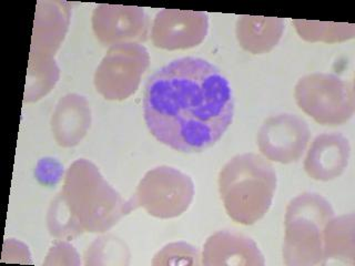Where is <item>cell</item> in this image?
<instances>
[{
  "label": "cell",
  "mask_w": 355,
  "mask_h": 266,
  "mask_svg": "<svg viewBox=\"0 0 355 266\" xmlns=\"http://www.w3.org/2000/svg\"><path fill=\"white\" fill-rule=\"evenodd\" d=\"M144 120L158 141L180 152H202L232 123L234 98L227 78L209 61L177 59L148 79Z\"/></svg>",
  "instance_id": "cell-1"
},
{
  "label": "cell",
  "mask_w": 355,
  "mask_h": 266,
  "mask_svg": "<svg viewBox=\"0 0 355 266\" xmlns=\"http://www.w3.org/2000/svg\"><path fill=\"white\" fill-rule=\"evenodd\" d=\"M61 195L89 233L107 232L138 208L133 197L123 199L86 159H78L67 170Z\"/></svg>",
  "instance_id": "cell-2"
},
{
  "label": "cell",
  "mask_w": 355,
  "mask_h": 266,
  "mask_svg": "<svg viewBox=\"0 0 355 266\" xmlns=\"http://www.w3.org/2000/svg\"><path fill=\"white\" fill-rule=\"evenodd\" d=\"M277 183V173L266 158L255 153L236 155L219 175L220 197L227 215L240 224H254L269 211Z\"/></svg>",
  "instance_id": "cell-3"
},
{
  "label": "cell",
  "mask_w": 355,
  "mask_h": 266,
  "mask_svg": "<svg viewBox=\"0 0 355 266\" xmlns=\"http://www.w3.org/2000/svg\"><path fill=\"white\" fill-rule=\"evenodd\" d=\"M70 24V5L64 1H39L35 14L25 103H35L53 90L60 77L55 55Z\"/></svg>",
  "instance_id": "cell-4"
},
{
  "label": "cell",
  "mask_w": 355,
  "mask_h": 266,
  "mask_svg": "<svg viewBox=\"0 0 355 266\" xmlns=\"http://www.w3.org/2000/svg\"><path fill=\"white\" fill-rule=\"evenodd\" d=\"M333 216L332 205L320 194L305 192L290 201L283 243L286 265H323V232Z\"/></svg>",
  "instance_id": "cell-5"
},
{
  "label": "cell",
  "mask_w": 355,
  "mask_h": 266,
  "mask_svg": "<svg viewBox=\"0 0 355 266\" xmlns=\"http://www.w3.org/2000/svg\"><path fill=\"white\" fill-rule=\"evenodd\" d=\"M301 110L323 125L347 123L355 111L353 83L330 73H311L297 81L294 91Z\"/></svg>",
  "instance_id": "cell-6"
},
{
  "label": "cell",
  "mask_w": 355,
  "mask_h": 266,
  "mask_svg": "<svg viewBox=\"0 0 355 266\" xmlns=\"http://www.w3.org/2000/svg\"><path fill=\"white\" fill-rule=\"evenodd\" d=\"M194 197L191 177L180 170L161 166L148 171L135 194L137 206L158 219H173L184 213Z\"/></svg>",
  "instance_id": "cell-7"
},
{
  "label": "cell",
  "mask_w": 355,
  "mask_h": 266,
  "mask_svg": "<svg viewBox=\"0 0 355 266\" xmlns=\"http://www.w3.org/2000/svg\"><path fill=\"white\" fill-rule=\"evenodd\" d=\"M149 64V53L142 44H114L94 72L96 90L111 101L128 99L138 90Z\"/></svg>",
  "instance_id": "cell-8"
},
{
  "label": "cell",
  "mask_w": 355,
  "mask_h": 266,
  "mask_svg": "<svg viewBox=\"0 0 355 266\" xmlns=\"http://www.w3.org/2000/svg\"><path fill=\"white\" fill-rule=\"evenodd\" d=\"M308 122L297 114L272 116L261 125L258 147L264 158L288 164L302 158L310 141Z\"/></svg>",
  "instance_id": "cell-9"
},
{
  "label": "cell",
  "mask_w": 355,
  "mask_h": 266,
  "mask_svg": "<svg viewBox=\"0 0 355 266\" xmlns=\"http://www.w3.org/2000/svg\"><path fill=\"white\" fill-rule=\"evenodd\" d=\"M92 29L101 44H139L147 40L149 18L133 6L98 5L92 12Z\"/></svg>",
  "instance_id": "cell-10"
},
{
  "label": "cell",
  "mask_w": 355,
  "mask_h": 266,
  "mask_svg": "<svg viewBox=\"0 0 355 266\" xmlns=\"http://www.w3.org/2000/svg\"><path fill=\"white\" fill-rule=\"evenodd\" d=\"M209 17L202 11L164 9L155 15L151 38L166 50L197 47L208 35Z\"/></svg>",
  "instance_id": "cell-11"
},
{
  "label": "cell",
  "mask_w": 355,
  "mask_h": 266,
  "mask_svg": "<svg viewBox=\"0 0 355 266\" xmlns=\"http://www.w3.org/2000/svg\"><path fill=\"white\" fill-rule=\"evenodd\" d=\"M205 266H263V254L252 238L236 231L223 230L208 238L203 247Z\"/></svg>",
  "instance_id": "cell-12"
},
{
  "label": "cell",
  "mask_w": 355,
  "mask_h": 266,
  "mask_svg": "<svg viewBox=\"0 0 355 266\" xmlns=\"http://www.w3.org/2000/svg\"><path fill=\"white\" fill-rule=\"evenodd\" d=\"M351 145L341 133H323L314 139L304 161L305 172L313 180L332 181L345 171Z\"/></svg>",
  "instance_id": "cell-13"
},
{
  "label": "cell",
  "mask_w": 355,
  "mask_h": 266,
  "mask_svg": "<svg viewBox=\"0 0 355 266\" xmlns=\"http://www.w3.org/2000/svg\"><path fill=\"white\" fill-rule=\"evenodd\" d=\"M92 108L86 97L68 94L59 100L51 116L55 142L62 148L76 147L92 127Z\"/></svg>",
  "instance_id": "cell-14"
},
{
  "label": "cell",
  "mask_w": 355,
  "mask_h": 266,
  "mask_svg": "<svg viewBox=\"0 0 355 266\" xmlns=\"http://www.w3.org/2000/svg\"><path fill=\"white\" fill-rule=\"evenodd\" d=\"M284 20L279 17L241 16L236 21L239 44L253 55L269 53L280 42Z\"/></svg>",
  "instance_id": "cell-15"
},
{
  "label": "cell",
  "mask_w": 355,
  "mask_h": 266,
  "mask_svg": "<svg viewBox=\"0 0 355 266\" xmlns=\"http://www.w3.org/2000/svg\"><path fill=\"white\" fill-rule=\"evenodd\" d=\"M323 265L330 262L354 265L355 215L333 216L327 222L323 232Z\"/></svg>",
  "instance_id": "cell-16"
},
{
  "label": "cell",
  "mask_w": 355,
  "mask_h": 266,
  "mask_svg": "<svg viewBox=\"0 0 355 266\" xmlns=\"http://www.w3.org/2000/svg\"><path fill=\"white\" fill-rule=\"evenodd\" d=\"M299 36L310 42H343L355 36V26L338 22L293 20Z\"/></svg>",
  "instance_id": "cell-17"
},
{
  "label": "cell",
  "mask_w": 355,
  "mask_h": 266,
  "mask_svg": "<svg viewBox=\"0 0 355 266\" xmlns=\"http://www.w3.org/2000/svg\"><path fill=\"white\" fill-rule=\"evenodd\" d=\"M130 252L125 242L114 236H103L85 253V265H128Z\"/></svg>",
  "instance_id": "cell-18"
},
{
  "label": "cell",
  "mask_w": 355,
  "mask_h": 266,
  "mask_svg": "<svg viewBox=\"0 0 355 266\" xmlns=\"http://www.w3.org/2000/svg\"><path fill=\"white\" fill-rule=\"evenodd\" d=\"M47 224L50 234L60 240L69 241L85 233L77 218L64 202L61 193L58 194V197H55L50 204L47 214Z\"/></svg>",
  "instance_id": "cell-19"
},
{
  "label": "cell",
  "mask_w": 355,
  "mask_h": 266,
  "mask_svg": "<svg viewBox=\"0 0 355 266\" xmlns=\"http://www.w3.org/2000/svg\"><path fill=\"white\" fill-rule=\"evenodd\" d=\"M153 265H201V256L197 247L187 242H175L166 244V247L155 255Z\"/></svg>",
  "instance_id": "cell-20"
},
{
  "label": "cell",
  "mask_w": 355,
  "mask_h": 266,
  "mask_svg": "<svg viewBox=\"0 0 355 266\" xmlns=\"http://www.w3.org/2000/svg\"><path fill=\"white\" fill-rule=\"evenodd\" d=\"M80 264L81 260L77 249L71 244L64 241L55 243L49 249L47 258L44 262V265L46 266H78Z\"/></svg>",
  "instance_id": "cell-21"
},
{
  "label": "cell",
  "mask_w": 355,
  "mask_h": 266,
  "mask_svg": "<svg viewBox=\"0 0 355 266\" xmlns=\"http://www.w3.org/2000/svg\"><path fill=\"white\" fill-rule=\"evenodd\" d=\"M35 177L42 186H55L64 177V166L55 159H42L37 163Z\"/></svg>",
  "instance_id": "cell-22"
},
{
  "label": "cell",
  "mask_w": 355,
  "mask_h": 266,
  "mask_svg": "<svg viewBox=\"0 0 355 266\" xmlns=\"http://www.w3.org/2000/svg\"><path fill=\"white\" fill-rule=\"evenodd\" d=\"M1 262L6 263L33 264L31 252L21 242L16 241L14 238L7 240L3 244V258Z\"/></svg>",
  "instance_id": "cell-23"
}]
</instances>
